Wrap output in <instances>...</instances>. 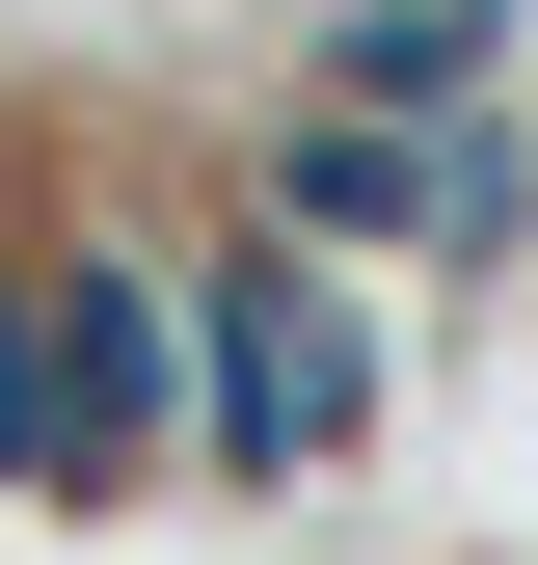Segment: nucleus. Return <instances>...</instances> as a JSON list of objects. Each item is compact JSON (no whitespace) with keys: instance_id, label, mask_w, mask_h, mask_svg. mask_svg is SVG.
<instances>
[{"instance_id":"1","label":"nucleus","mask_w":538,"mask_h":565,"mask_svg":"<svg viewBox=\"0 0 538 565\" xmlns=\"http://www.w3.org/2000/svg\"><path fill=\"white\" fill-rule=\"evenodd\" d=\"M189 404V269L134 243H0V512H108Z\"/></svg>"},{"instance_id":"2","label":"nucleus","mask_w":538,"mask_h":565,"mask_svg":"<svg viewBox=\"0 0 538 565\" xmlns=\"http://www.w3.org/2000/svg\"><path fill=\"white\" fill-rule=\"evenodd\" d=\"M189 458L216 484H351L377 458V323H351V269H297V216L189 243Z\"/></svg>"},{"instance_id":"3","label":"nucleus","mask_w":538,"mask_h":565,"mask_svg":"<svg viewBox=\"0 0 538 565\" xmlns=\"http://www.w3.org/2000/svg\"><path fill=\"white\" fill-rule=\"evenodd\" d=\"M269 216H297V243H458V135H404V108H297V135H269Z\"/></svg>"}]
</instances>
